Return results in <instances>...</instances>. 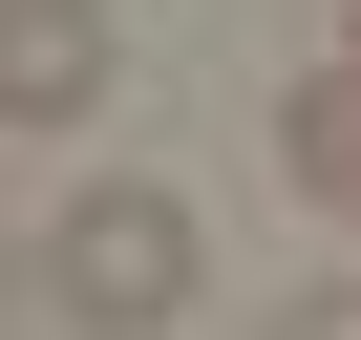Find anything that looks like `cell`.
I'll return each instance as SVG.
<instances>
[{"instance_id": "6da1fadb", "label": "cell", "mask_w": 361, "mask_h": 340, "mask_svg": "<svg viewBox=\"0 0 361 340\" xmlns=\"http://www.w3.org/2000/svg\"><path fill=\"white\" fill-rule=\"evenodd\" d=\"M22 277H43V319H85V340H170V319L213 298V234H192L170 170H85V192H43Z\"/></svg>"}, {"instance_id": "7a4b0ae2", "label": "cell", "mask_w": 361, "mask_h": 340, "mask_svg": "<svg viewBox=\"0 0 361 340\" xmlns=\"http://www.w3.org/2000/svg\"><path fill=\"white\" fill-rule=\"evenodd\" d=\"M106 0H0V107H22V128H85L106 107Z\"/></svg>"}, {"instance_id": "3957f363", "label": "cell", "mask_w": 361, "mask_h": 340, "mask_svg": "<svg viewBox=\"0 0 361 340\" xmlns=\"http://www.w3.org/2000/svg\"><path fill=\"white\" fill-rule=\"evenodd\" d=\"M276 170H298L319 213H361V43H340V64H319V85L276 107Z\"/></svg>"}, {"instance_id": "277c9868", "label": "cell", "mask_w": 361, "mask_h": 340, "mask_svg": "<svg viewBox=\"0 0 361 340\" xmlns=\"http://www.w3.org/2000/svg\"><path fill=\"white\" fill-rule=\"evenodd\" d=\"M255 340H361V298H276V319H255Z\"/></svg>"}, {"instance_id": "5b68a950", "label": "cell", "mask_w": 361, "mask_h": 340, "mask_svg": "<svg viewBox=\"0 0 361 340\" xmlns=\"http://www.w3.org/2000/svg\"><path fill=\"white\" fill-rule=\"evenodd\" d=\"M340 43H361V22H340Z\"/></svg>"}]
</instances>
